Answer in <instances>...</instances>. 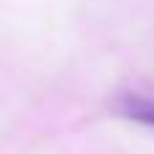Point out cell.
Segmentation results:
<instances>
[{
    "label": "cell",
    "instance_id": "cell-1",
    "mask_svg": "<svg viewBox=\"0 0 154 154\" xmlns=\"http://www.w3.org/2000/svg\"><path fill=\"white\" fill-rule=\"evenodd\" d=\"M119 111H122L127 119H135V122H141V125L154 127V100L138 97V95H127V97L119 103Z\"/></svg>",
    "mask_w": 154,
    "mask_h": 154
}]
</instances>
